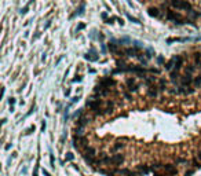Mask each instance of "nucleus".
I'll return each mask as SVG.
<instances>
[{
  "instance_id": "412c9836",
  "label": "nucleus",
  "mask_w": 201,
  "mask_h": 176,
  "mask_svg": "<svg viewBox=\"0 0 201 176\" xmlns=\"http://www.w3.org/2000/svg\"><path fill=\"white\" fill-rule=\"evenodd\" d=\"M123 147H124V145H123V143L117 142L114 146H113V149H112V150H113V151H117V150H120V149H123Z\"/></svg>"
},
{
  "instance_id": "f704fd0d",
  "label": "nucleus",
  "mask_w": 201,
  "mask_h": 176,
  "mask_svg": "<svg viewBox=\"0 0 201 176\" xmlns=\"http://www.w3.org/2000/svg\"><path fill=\"white\" fill-rule=\"evenodd\" d=\"M117 21H118V23H120V25H124V21L121 18H117Z\"/></svg>"
},
{
  "instance_id": "9d476101",
  "label": "nucleus",
  "mask_w": 201,
  "mask_h": 176,
  "mask_svg": "<svg viewBox=\"0 0 201 176\" xmlns=\"http://www.w3.org/2000/svg\"><path fill=\"white\" fill-rule=\"evenodd\" d=\"M123 161H124V157L121 154H114L110 157V164H113V165H120Z\"/></svg>"
},
{
  "instance_id": "e433bc0d",
  "label": "nucleus",
  "mask_w": 201,
  "mask_h": 176,
  "mask_svg": "<svg viewBox=\"0 0 201 176\" xmlns=\"http://www.w3.org/2000/svg\"><path fill=\"white\" fill-rule=\"evenodd\" d=\"M157 62H158V63H163V62H164V59H163V58H161V57H160V58H158V59H157Z\"/></svg>"
},
{
  "instance_id": "6e6552de",
  "label": "nucleus",
  "mask_w": 201,
  "mask_h": 176,
  "mask_svg": "<svg viewBox=\"0 0 201 176\" xmlns=\"http://www.w3.org/2000/svg\"><path fill=\"white\" fill-rule=\"evenodd\" d=\"M99 85H102V87H114L116 85V80L114 78H112V77H105V78H102V80L99 81Z\"/></svg>"
},
{
  "instance_id": "f8f14e48",
  "label": "nucleus",
  "mask_w": 201,
  "mask_h": 176,
  "mask_svg": "<svg viewBox=\"0 0 201 176\" xmlns=\"http://www.w3.org/2000/svg\"><path fill=\"white\" fill-rule=\"evenodd\" d=\"M143 83H145V85L146 87H149V85H151V84H156V77H153V76H143Z\"/></svg>"
},
{
  "instance_id": "39448f33",
  "label": "nucleus",
  "mask_w": 201,
  "mask_h": 176,
  "mask_svg": "<svg viewBox=\"0 0 201 176\" xmlns=\"http://www.w3.org/2000/svg\"><path fill=\"white\" fill-rule=\"evenodd\" d=\"M126 84H127V90L130 91V92H136V91L139 90V84L136 83V80H135L134 77H132V78H131V77L127 78V80H126Z\"/></svg>"
},
{
  "instance_id": "4be33fe9",
  "label": "nucleus",
  "mask_w": 201,
  "mask_h": 176,
  "mask_svg": "<svg viewBox=\"0 0 201 176\" xmlns=\"http://www.w3.org/2000/svg\"><path fill=\"white\" fill-rule=\"evenodd\" d=\"M32 2H33V0H30V2H29V3L25 6L24 8H21V11H19V13H21V14H26V13H28V10H29V6L32 4Z\"/></svg>"
},
{
  "instance_id": "393cba45",
  "label": "nucleus",
  "mask_w": 201,
  "mask_h": 176,
  "mask_svg": "<svg viewBox=\"0 0 201 176\" xmlns=\"http://www.w3.org/2000/svg\"><path fill=\"white\" fill-rule=\"evenodd\" d=\"M81 114H83V109H78V110L73 114V117H81Z\"/></svg>"
},
{
  "instance_id": "a211bd4d",
  "label": "nucleus",
  "mask_w": 201,
  "mask_h": 176,
  "mask_svg": "<svg viewBox=\"0 0 201 176\" xmlns=\"http://www.w3.org/2000/svg\"><path fill=\"white\" fill-rule=\"evenodd\" d=\"M194 70H196V66H194V65H187V66H186V69H185V73H189V74H193V73H194Z\"/></svg>"
},
{
  "instance_id": "2f4dec72",
  "label": "nucleus",
  "mask_w": 201,
  "mask_h": 176,
  "mask_svg": "<svg viewBox=\"0 0 201 176\" xmlns=\"http://www.w3.org/2000/svg\"><path fill=\"white\" fill-rule=\"evenodd\" d=\"M78 99H80V96H74V98L72 99V102H73V103H74V102H77V101H78Z\"/></svg>"
},
{
  "instance_id": "dca6fc26",
  "label": "nucleus",
  "mask_w": 201,
  "mask_h": 176,
  "mask_svg": "<svg viewBox=\"0 0 201 176\" xmlns=\"http://www.w3.org/2000/svg\"><path fill=\"white\" fill-rule=\"evenodd\" d=\"M158 88H160V92H164L167 90V81H165V78H160L158 80Z\"/></svg>"
},
{
  "instance_id": "f3484780",
  "label": "nucleus",
  "mask_w": 201,
  "mask_h": 176,
  "mask_svg": "<svg viewBox=\"0 0 201 176\" xmlns=\"http://www.w3.org/2000/svg\"><path fill=\"white\" fill-rule=\"evenodd\" d=\"M193 85L196 87V88H198V87H201V70H200L198 76H197V77L194 78V81H193Z\"/></svg>"
},
{
  "instance_id": "ddd939ff",
  "label": "nucleus",
  "mask_w": 201,
  "mask_h": 176,
  "mask_svg": "<svg viewBox=\"0 0 201 176\" xmlns=\"http://www.w3.org/2000/svg\"><path fill=\"white\" fill-rule=\"evenodd\" d=\"M147 14H149L150 17H154V18H160V10L157 7H150L149 10H147Z\"/></svg>"
},
{
  "instance_id": "423d86ee",
  "label": "nucleus",
  "mask_w": 201,
  "mask_h": 176,
  "mask_svg": "<svg viewBox=\"0 0 201 176\" xmlns=\"http://www.w3.org/2000/svg\"><path fill=\"white\" fill-rule=\"evenodd\" d=\"M147 96L149 98H151V99H154V98H157V95H158V92H160V88H158V84H151V85H149L147 87Z\"/></svg>"
},
{
  "instance_id": "c756f323",
  "label": "nucleus",
  "mask_w": 201,
  "mask_h": 176,
  "mask_svg": "<svg viewBox=\"0 0 201 176\" xmlns=\"http://www.w3.org/2000/svg\"><path fill=\"white\" fill-rule=\"evenodd\" d=\"M84 28H86V25H84V23H80V25L77 26V32L81 30V29H84Z\"/></svg>"
},
{
  "instance_id": "6ab92c4d",
  "label": "nucleus",
  "mask_w": 201,
  "mask_h": 176,
  "mask_svg": "<svg viewBox=\"0 0 201 176\" xmlns=\"http://www.w3.org/2000/svg\"><path fill=\"white\" fill-rule=\"evenodd\" d=\"M74 134L77 135V136H83V134H84V128L83 127H77L74 129Z\"/></svg>"
},
{
  "instance_id": "7ed1b4c3",
  "label": "nucleus",
  "mask_w": 201,
  "mask_h": 176,
  "mask_svg": "<svg viewBox=\"0 0 201 176\" xmlns=\"http://www.w3.org/2000/svg\"><path fill=\"white\" fill-rule=\"evenodd\" d=\"M83 157L88 164L97 162V161H95V150L92 147H86V150L83 151Z\"/></svg>"
},
{
  "instance_id": "b1692460",
  "label": "nucleus",
  "mask_w": 201,
  "mask_h": 176,
  "mask_svg": "<svg viewBox=\"0 0 201 176\" xmlns=\"http://www.w3.org/2000/svg\"><path fill=\"white\" fill-rule=\"evenodd\" d=\"M127 18L130 19V21H132L134 23H138V25H139V23H141V22H139V19L134 18V17H132V15H130V14H127Z\"/></svg>"
},
{
  "instance_id": "2eb2a0df",
  "label": "nucleus",
  "mask_w": 201,
  "mask_h": 176,
  "mask_svg": "<svg viewBox=\"0 0 201 176\" xmlns=\"http://www.w3.org/2000/svg\"><path fill=\"white\" fill-rule=\"evenodd\" d=\"M161 169L165 172H168V173H176V169L174 168V165H170V164H167V165H161Z\"/></svg>"
},
{
  "instance_id": "c85d7f7f",
  "label": "nucleus",
  "mask_w": 201,
  "mask_h": 176,
  "mask_svg": "<svg viewBox=\"0 0 201 176\" xmlns=\"http://www.w3.org/2000/svg\"><path fill=\"white\" fill-rule=\"evenodd\" d=\"M114 19H116L114 17H112V18H107V19H106V23H113V21H114Z\"/></svg>"
},
{
  "instance_id": "c9c22d12",
  "label": "nucleus",
  "mask_w": 201,
  "mask_h": 176,
  "mask_svg": "<svg viewBox=\"0 0 201 176\" xmlns=\"http://www.w3.org/2000/svg\"><path fill=\"white\" fill-rule=\"evenodd\" d=\"M50 25H51V21H48L47 23H46V26H44V28H46V29H47V28H50Z\"/></svg>"
},
{
  "instance_id": "58836bf2",
  "label": "nucleus",
  "mask_w": 201,
  "mask_h": 176,
  "mask_svg": "<svg viewBox=\"0 0 201 176\" xmlns=\"http://www.w3.org/2000/svg\"><path fill=\"white\" fill-rule=\"evenodd\" d=\"M197 157H198V160H201V149L198 150V155H197Z\"/></svg>"
},
{
  "instance_id": "bb28decb",
  "label": "nucleus",
  "mask_w": 201,
  "mask_h": 176,
  "mask_svg": "<svg viewBox=\"0 0 201 176\" xmlns=\"http://www.w3.org/2000/svg\"><path fill=\"white\" fill-rule=\"evenodd\" d=\"M73 158H74V155L72 154V153H68V154H66V161H72Z\"/></svg>"
},
{
  "instance_id": "9b49d317",
  "label": "nucleus",
  "mask_w": 201,
  "mask_h": 176,
  "mask_svg": "<svg viewBox=\"0 0 201 176\" xmlns=\"http://www.w3.org/2000/svg\"><path fill=\"white\" fill-rule=\"evenodd\" d=\"M90 122V118L87 116H81V117H78L77 118V121H76V125H77V127H86L87 124H88Z\"/></svg>"
},
{
  "instance_id": "72a5a7b5",
  "label": "nucleus",
  "mask_w": 201,
  "mask_h": 176,
  "mask_svg": "<svg viewBox=\"0 0 201 176\" xmlns=\"http://www.w3.org/2000/svg\"><path fill=\"white\" fill-rule=\"evenodd\" d=\"M32 131H34V127H30V128H29V129H28V132H26V134H30Z\"/></svg>"
},
{
  "instance_id": "473e14b6",
  "label": "nucleus",
  "mask_w": 201,
  "mask_h": 176,
  "mask_svg": "<svg viewBox=\"0 0 201 176\" xmlns=\"http://www.w3.org/2000/svg\"><path fill=\"white\" fill-rule=\"evenodd\" d=\"M102 18H103V19H107V14H106V13H102Z\"/></svg>"
},
{
  "instance_id": "4468645a",
  "label": "nucleus",
  "mask_w": 201,
  "mask_h": 176,
  "mask_svg": "<svg viewBox=\"0 0 201 176\" xmlns=\"http://www.w3.org/2000/svg\"><path fill=\"white\" fill-rule=\"evenodd\" d=\"M114 43H116L114 40H112V41L109 43V51L117 55V54H118V51H120V47H118L117 44H114Z\"/></svg>"
},
{
  "instance_id": "7c9ffc66",
  "label": "nucleus",
  "mask_w": 201,
  "mask_h": 176,
  "mask_svg": "<svg viewBox=\"0 0 201 176\" xmlns=\"http://www.w3.org/2000/svg\"><path fill=\"white\" fill-rule=\"evenodd\" d=\"M77 81H81V77L77 76V78H73V83H77Z\"/></svg>"
},
{
  "instance_id": "aec40b11",
  "label": "nucleus",
  "mask_w": 201,
  "mask_h": 176,
  "mask_svg": "<svg viewBox=\"0 0 201 176\" xmlns=\"http://www.w3.org/2000/svg\"><path fill=\"white\" fill-rule=\"evenodd\" d=\"M84 7H86V6H84V3H83V4H80V7H78V10H77V11H76L74 15H83V13H84ZM74 15H73V17H74Z\"/></svg>"
},
{
  "instance_id": "a878e982",
  "label": "nucleus",
  "mask_w": 201,
  "mask_h": 176,
  "mask_svg": "<svg viewBox=\"0 0 201 176\" xmlns=\"http://www.w3.org/2000/svg\"><path fill=\"white\" fill-rule=\"evenodd\" d=\"M123 94H124V98H126L127 101H131V94H130V92H127V91H124Z\"/></svg>"
},
{
  "instance_id": "4c0bfd02",
  "label": "nucleus",
  "mask_w": 201,
  "mask_h": 176,
  "mask_svg": "<svg viewBox=\"0 0 201 176\" xmlns=\"http://www.w3.org/2000/svg\"><path fill=\"white\" fill-rule=\"evenodd\" d=\"M43 173H44V176H51V175H50V173H48V172H47V171H44V169H43Z\"/></svg>"
},
{
  "instance_id": "cd10ccee",
  "label": "nucleus",
  "mask_w": 201,
  "mask_h": 176,
  "mask_svg": "<svg viewBox=\"0 0 201 176\" xmlns=\"http://www.w3.org/2000/svg\"><path fill=\"white\" fill-rule=\"evenodd\" d=\"M8 103H10V106H14V105H15V99L10 98V99H8Z\"/></svg>"
},
{
  "instance_id": "f03ea898",
  "label": "nucleus",
  "mask_w": 201,
  "mask_h": 176,
  "mask_svg": "<svg viewBox=\"0 0 201 176\" xmlns=\"http://www.w3.org/2000/svg\"><path fill=\"white\" fill-rule=\"evenodd\" d=\"M171 3V7L172 8H176V10H183V11H190L191 8V4L187 2V0H170Z\"/></svg>"
},
{
  "instance_id": "5701e85b",
  "label": "nucleus",
  "mask_w": 201,
  "mask_h": 176,
  "mask_svg": "<svg viewBox=\"0 0 201 176\" xmlns=\"http://www.w3.org/2000/svg\"><path fill=\"white\" fill-rule=\"evenodd\" d=\"M117 43H120V44H128V43H132L128 37H123V39H120V40H117Z\"/></svg>"
},
{
  "instance_id": "f257e3e1",
  "label": "nucleus",
  "mask_w": 201,
  "mask_h": 176,
  "mask_svg": "<svg viewBox=\"0 0 201 176\" xmlns=\"http://www.w3.org/2000/svg\"><path fill=\"white\" fill-rule=\"evenodd\" d=\"M164 13H165V19H168V21H174L175 23H178V25H183V23H187V19H185L179 13H175V11H172L171 8L165 10Z\"/></svg>"
},
{
  "instance_id": "ea45409f",
  "label": "nucleus",
  "mask_w": 201,
  "mask_h": 176,
  "mask_svg": "<svg viewBox=\"0 0 201 176\" xmlns=\"http://www.w3.org/2000/svg\"><path fill=\"white\" fill-rule=\"evenodd\" d=\"M33 176H37V175H36V172H34V173H33Z\"/></svg>"
},
{
  "instance_id": "0eeeda50",
  "label": "nucleus",
  "mask_w": 201,
  "mask_h": 176,
  "mask_svg": "<svg viewBox=\"0 0 201 176\" xmlns=\"http://www.w3.org/2000/svg\"><path fill=\"white\" fill-rule=\"evenodd\" d=\"M193 81H194V78L191 77V74H189V73H185V74L180 76V78H179L180 85H186V87L193 85Z\"/></svg>"
},
{
  "instance_id": "20e7f679",
  "label": "nucleus",
  "mask_w": 201,
  "mask_h": 176,
  "mask_svg": "<svg viewBox=\"0 0 201 176\" xmlns=\"http://www.w3.org/2000/svg\"><path fill=\"white\" fill-rule=\"evenodd\" d=\"M73 146L76 149H81V147H88V140L84 136H77L76 135L73 139Z\"/></svg>"
},
{
  "instance_id": "1a4fd4ad",
  "label": "nucleus",
  "mask_w": 201,
  "mask_h": 176,
  "mask_svg": "<svg viewBox=\"0 0 201 176\" xmlns=\"http://www.w3.org/2000/svg\"><path fill=\"white\" fill-rule=\"evenodd\" d=\"M84 58H86L87 61H90V62H95V61H98V54H97V51H95L94 48H91L88 54L84 55Z\"/></svg>"
}]
</instances>
